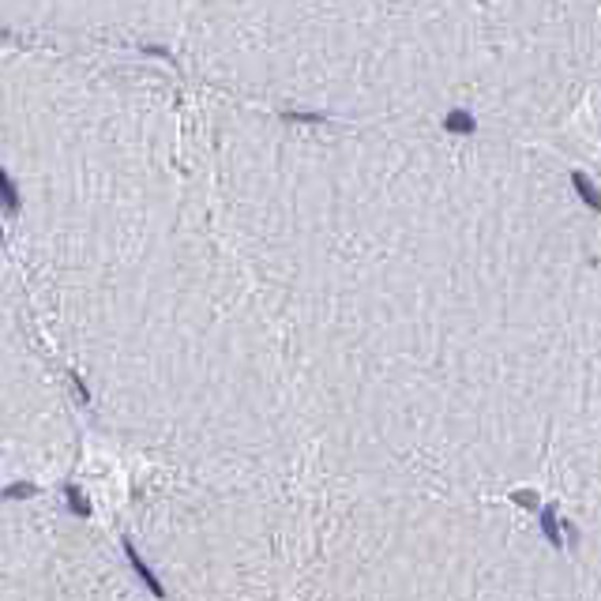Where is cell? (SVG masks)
<instances>
[{
  "label": "cell",
  "instance_id": "6da1fadb",
  "mask_svg": "<svg viewBox=\"0 0 601 601\" xmlns=\"http://www.w3.org/2000/svg\"><path fill=\"white\" fill-rule=\"evenodd\" d=\"M293 309L354 481L545 489L601 282V211L538 143L384 128L309 143Z\"/></svg>",
  "mask_w": 601,
  "mask_h": 601
},
{
  "label": "cell",
  "instance_id": "7a4b0ae2",
  "mask_svg": "<svg viewBox=\"0 0 601 601\" xmlns=\"http://www.w3.org/2000/svg\"><path fill=\"white\" fill-rule=\"evenodd\" d=\"M350 485L327 538L324 601H579L564 541L515 500Z\"/></svg>",
  "mask_w": 601,
  "mask_h": 601
},
{
  "label": "cell",
  "instance_id": "3957f363",
  "mask_svg": "<svg viewBox=\"0 0 601 601\" xmlns=\"http://www.w3.org/2000/svg\"><path fill=\"white\" fill-rule=\"evenodd\" d=\"M579 598L601 601V541L583 556V564H579Z\"/></svg>",
  "mask_w": 601,
  "mask_h": 601
}]
</instances>
